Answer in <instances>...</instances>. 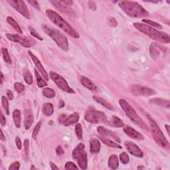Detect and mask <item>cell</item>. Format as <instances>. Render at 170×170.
<instances>
[{
	"label": "cell",
	"instance_id": "obj_1",
	"mask_svg": "<svg viewBox=\"0 0 170 170\" xmlns=\"http://www.w3.org/2000/svg\"><path fill=\"white\" fill-rule=\"evenodd\" d=\"M133 26L137 29L138 31H141L142 33L147 35L148 37L156 41L162 43L169 44L170 42V37L169 35L164 32H161L157 31L156 29L152 27L148 26L145 24H143L141 23H134Z\"/></svg>",
	"mask_w": 170,
	"mask_h": 170
},
{
	"label": "cell",
	"instance_id": "obj_2",
	"mask_svg": "<svg viewBox=\"0 0 170 170\" xmlns=\"http://www.w3.org/2000/svg\"><path fill=\"white\" fill-rule=\"evenodd\" d=\"M46 15L48 17V19H49L54 25H56L59 28L61 29L63 31L69 34L72 38L78 39L80 37V35L78 34V32H76V30L72 28L57 12L51 9H47Z\"/></svg>",
	"mask_w": 170,
	"mask_h": 170
},
{
	"label": "cell",
	"instance_id": "obj_3",
	"mask_svg": "<svg viewBox=\"0 0 170 170\" xmlns=\"http://www.w3.org/2000/svg\"><path fill=\"white\" fill-rule=\"evenodd\" d=\"M118 5L128 15L132 17H145L150 15L140 4L135 2L122 1L119 2Z\"/></svg>",
	"mask_w": 170,
	"mask_h": 170
},
{
	"label": "cell",
	"instance_id": "obj_4",
	"mask_svg": "<svg viewBox=\"0 0 170 170\" xmlns=\"http://www.w3.org/2000/svg\"><path fill=\"white\" fill-rule=\"evenodd\" d=\"M42 28L45 33L55 41L57 45L62 50L65 51L69 50L68 39L65 37V35H64V34L58 31L57 29L47 25H42Z\"/></svg>",
	"mask_w": 170,
	"mask_h": 170
},
{
	"label": "cell",
	"instance_id": "obj_5",
	"mask_svg": "<svg viewBox=\"0 0 170 170\" xmlns=\"http://www.w3.org/2000/svg\"><path fill=\"white\" fill-rule=\"evenodd\" d=\"M119 104L124 110L126 114L133 123L142 129L148 130V126L144 122L142 119L138 116V114L136 113L134 109L132 107L128 102L124 99H120L119 100Z\"/></svg>",
	"mask_w": 170,
	"mask_h": 170
},
{
	"label": "cell",
	"instance_id": "obj_6",
	"mask_svg": "<svg viewBox=\"0 0 170 170\" xmlns=\"http://www.w3.org/2000/svg\"><path fill=\"white\" fill-rule=\"evenodd\" d=\"M148 118L149 120L151 132H152V136L154 137V139H155V141L157 142V144L160 145L161 147L165 149H168L169 147V142L167 140L164 134L163 133L162 131L160 130L159 126L157 125L155 121L151 118L150 115H148Z\"/></svg>",
	"mask_w": 170,
	"mask_h": 170
},
{
	"label": "cell",
	"instance_id": "obj_7",
	"mask_svg": "<svg viewBox=\"0 0 170 170\" xmlns=\"http://www.w3.org/2000/svg\"><path fill=\"white\" fill-rule=\"evenodd\" d=\"M84 148V145L80 143L72 151V157L77 162L78 166L82 169L87 168V156Z\"/></svg>",
	"mask_w": 170,
	"mask_h": 170
},
{
	"label": "cell",
	"instance_id": "obj_8",
	"mask_svg": "<svg viewBox=\"0 0 170 170\" xmlns=\"http://www.w3.org/2000/svg\"><path fill=\"white\" fill-rule=\"evenodd\" d=\"M84 119L92 124H107L108 122V118L106 114L103 112L95 110H88L84 115Z\"/></svg>",
	"mask_w": 170,
	"mask_h": 170
},
{
	"label": "cell",
	"instance_id": "obj_9",
	"mask_svg": "<svg viewBox=\"0 0 170 170\" xmlns=\"http://www.w3.org/2000/svg\"><path fill=\"white\" fill-rule=\"evenodd\" d=\"M6 37H7L9 40L19 42L20 45L22 46L29 48L34 46L37 43V41H36L34 39L31 38L29 37H26V36H20L19 35L17 34H6Z\"/></svg>",
	"mask_w": 170,
	"mask_h": 170
},
{
	"label": "cell",
	"instance_id": "obj_10",
	"mask_svg": "<svg viewBox=\"0 0 170 170\" xmlns=\"http://www.w3.org/2000/svg\"><path fill=\"white\" fill-rule=\"evenodd\" d=\"M50 76L51 78V79L56 83L57 86L63 90L64 92L68 93H75V90L73 89H72L69 85L68 84L67 82L66 81V80L63 77H62L60 75H58L57 73L53 71L50 72Z\"/></svg>",
	"mask_w": 170,
	"mask_h": 170
},
{
	"label": "cell",
	"instance_id": "obj_11",
	"mask_svg": "<svg viewBox=\"0 0 170 170\" xmlns=\"http://www.w3.org/2000/svg\"><path fill=\"white\" fill-rule=\"evenodd\" d=\"M8 2L11 5L12 8H14L23 17H25L27 19L31 18V14H30L29 9L23 1H21V0H8Z\"/></svg>",
	"mask_w": 170,
	"mask_h": 170
},
{
	"label": "cell",
	"instance_id": "obj_12",
	"mask_svg": "<svg viewBox=\"0 0 170 170\" xmlns=\"http://www.w3.org/2000/svg\"><path fill=\"white\" fill-rule=\"evenodd\" d=\"M130 90L135 96H149L156 94V92L150 88L142 87L138 84H132L130 86Z\"/></svg>",
	"mask_w": 170,
	"mask_h": 170
},
{
	"label": "cell",
	"instance_id": "obj_13",
	"mask_svg": "<svg viewBox=\"0 0 170 170\" xmlns=\"http://www.w3.org/2000/svg\"><path fill=\"white\" fill-rule=\"evenodd\" d=\"M50 2L57 9H59L60 11H61L62 13L67 14V15L72 16V17H76L77 16L76 13L73 9L69 8V6L63 3L60 1H50Z\"/></svg>",
	"mask_w": 170,
	"mask_h": 170
},
{
	"label": "cell",
	"instance_id": "obj_14",
	"mask_svg": "<svg viewBox=\"0 0 170 170\" xmlns=\"http://www.w3.org/2000/svg\"><path fill=\"white\" fill-rule=\"evenodd\" d=\"M124 145L129 152L134 156L138 157H142L144 156L143 151L141 150L138 145L132 142L126 141L124 142Z\"/></svg>",
	"mask_w": 170,
	"mask_h": 170
},
{
	"label": "cell",
	"instance_id": "obj_15",
	"mask_svg": "<svg viewBox=\"0 0 170 170\" xmlns=\"http://www.w3.org/2000/svg\"><path fill=\"white\" fill-rule=\"evenodd\" d=\"M97 131H98L99 133V136L104 137L106 138H112L114 139L115 141H116L118 142H120V139L119 137L114 132L109 130L108 129H106L105 127L103 126H99L97 128Z\"/></svg>",
	"mask_w": 170,
	"mask_h": 170
},
{
	"label": "cell",
	"instance_id": "obj_16",
	"mask_svg": "<svg viewBox=\"0 0 170 170\" xmlns=\"http://www.w3.org/2000/svg\"><path fill=\"white\" fill-rule=\"evenodd\" d=\"M28 53H29V55L30 56V57L31 58V59L33 61L35 65L36 66V67L37 68V69L40 71L41 75H42V76H43V78H45V80L48 81V74H47V71H45L44 66H42V65L41 64L39 59L37 57H36L33 53H32L31 51H28Z\"/></svg>",
	"mask_w": 170,
	"mask_h": 170
},
{
	"label": "cell",
	"instance_id": "obj_17",
	"mask_svg": "<svg viewBox=\"0 0 170 170\" xmlns=\"http://www.w3.org/2000/svg\"><path fill=\"white\" fill-rule=\"evenodd\" d=\"M124 132L126 133V135L133 139H136V140H142L144 139V137L142 133L136 131L130 126H125L124 128Z\"/></svg>",
	"mask_w": 170,
	"mask_h": 170
},
{
	"label": "cell",
	"instance_id": "obj_18",
	"mask_svg": "<svg viewBox=\"0 0 170 170\" xmlns=\"http://www.w3.org/2000/svg\"><path fill=\"white\" fill-rule=\"evenodd\" d=\"M161 47H162L161 46H160L158 44L156 43V42H153V43L150 45V55L154 59H156L160 57L162 51H163L162 48H162Z\"/></svg>",
	"mask_w": 170,
	"mask_h": 170
},
{
	"label": "cell",
	"instance_id": "obj_19",
	"mask_svg": "<svg viewBox=\"0 0 170 170\" xmlns=\"http://www.w3.org/2000/svg\"><path fill=\"white\" fill-rule=\"evenodd\" d=\"M25 116V120H24V125H25V128L26 130L29 129L31 127L33 122V115L31 110L27 109L25 110L24 113Z\"/></svg>",
	"mask_w": 170,
	"mask_h": 170
},
{
	"label": "cell",
	"instance_id": "obj_20",
	"mask_svg": "<svg viewBox=\"0 0 170 170\" xmlns=\"http://www.w3.org/2000/svg\"><path fill=\"white\" fill-rule=\"evenodd\" d=\"M78 119H79V115H78V114L77 112L72 113L69 115L68 117L65 118L62 124L65 126H68L76 123L78 121Z\"/></svg>",
	"mask_w": 170,
	"mask_h": 170
},
{
	"label": "cell",
	"instance_id": "obj_21",
	"mask_svg": "<svg viewBox=\"0 0 170 170\" xmlns=\"http://www.w3.org/2000/svg\"><path fill=\"white\" fill-rule=\"evenodd\" d=\"M100 150V143L99 139L92 138L90 140V151L91 154H98Z\"/></svg>",
	"mask_w": 170,
	"mask_h": 170
},
{
	"label": "cell",
	"instance_id": "obj_22",
	"mask_svg": "<svg viewBox=\"0 0 170 170\" xmlns=\"http://www.w3.org/2000/svg\"><path fill=\"white\" fill-rule=\"evenodd\" d=\"M81 82L84 87L88 88L89 90H94V91H99V88L97 87L96 85L91 81L88 78L85 77L84 76H81Z\"/></svg>",
	"mask_w": 170,
	"mask_h": 170
},
{
	"label": "cell",
	"instance_id": "obj_23",
	"mask_svg": "<svg viewBox=\"0 0 170 170\" xmlns=\"http://www.w3.org/2000/svg\"><path fill=\"white\" fill-rule=\"evenodd\" d=\"M107 124L111 126L117 128H122L124 126L123 121L116 116H112L110 120H108Z\"/></svg>",
	"mask_w": 170,
	"mask_h": 170
},
{
	"label": "cell",
	"instance_id": "obj_24",
	"mask_svg": "<svg viewBox=\"0 0 170 170\" xmlns=\"http://www.w3.org/2000/svg\"><path fill=\"white\" fill-rule=\"evenodd\" d=\"M150 102L151 104H154L158 106L163 107V108H169V100H165L162 99H153L150 100Z\"/></svg>",
	"mask_w": 170,
	"mask_h": 170
},
{
	"label": "cell",
	"instance_id": "obj_25",
	"mask_svg": "<svg viewBox=\"0 0 170 170\" xmlns=\"http://www.w3.org/2000/svg\"><path fill=\"white\" fill-rule=\"evenodd\" d=\"M93 99L98 103H99V104H100L102 106H103L104 107H105L106 108L108 109V110H113L114 109V106L110 104V102H108L107 100H106L105 99H104L103 98H101V97L94 96H93Z\"/></svg>",
	"mask_w": 170,
	"mask_h": 170
},
{
	"label": "cell",
	"instance_id": "obj_26",
	"mask_svg": "<svg viewBox=\"0 0 170 170\" xmlns=\"http://www.w3.org/2000/svg\"><path fill=\"white\" fill-rule=\"evenodd\" d=\"M42 112L45 115V116H51L54 112L53 105L50 102L45 103L42 108Z\"/></svg>",
	"mask_w": 170,
	"mask_h": 170
},
{
	"label": "cell",
	"instance_id": "obj_27",
	"mask_svg": "<svg viewBox=\"0 0 170 170\" xmlns=\"http://www.w3.org/2000/svg\"><path fill=\"white\" fill-rule=\"evenodd\" d=\"M99 137L100 140L103 143H104L105 145H108V146H109V147L116 148H119V149L122 148V146H121V145H120L118 144H117L116 142H113L111 139L104 138V137H101V136H99Z\"/></svg>",
	"mask_w": 170,
	"mask_h": 170
},
{
	"label": "cell",
	"instance_id": "obj_28",
	"mask_svg": "<svg viewBox=\"0 0 170 170\" xmlns=\"http://www.w3.org/2000/svg\"><path fill=\"white\" fill-rule=\"evenodd\" d=\"M119 166L118 157L116 155H112L108 160V166L112 169H116Z\"/></svg>",
	"mask_w": 170,
	"mask_h": 170
},
{
	"label": "cell",
	"instance_id": "obj_29",
	"mask_svg": "<svg viewBox=\"0 0 170 170\" xmlns=\"http://www.w3.org/2000/svg\"><path fill=\"white\" fill-rule=\"evenodd\" d=\"M7 22L9 24V25L13 27L17 32H18L20 34H22V30L21 27H20L19 24L17 23V22L14 19L13 17H7Z\"/></svg>",
	"mask_w": 170,
	"mask_h": 170
},
{
	"label": "cell",
	"instance_id": "obj_30",
	"mask_svg": "<svg viewBox=\"0 0 170 170\" xmlns=\"http://www.w3.org/2000/svg\"><path fill=\"white\" fill-rule=\"evenodd\" d=\"M13 118L14 123L17 128H20L21 126V112L18 109H15L13 112Z\"/></svg>",
	"mask_w": 170,
	"mask_h": 170
},
{
	"label": "cell",
	"instance_id": "obj_31",
	"mask_svg": "<svg viewBox=\"0 0 170 170\" xmlns=\"http://www.w3.org/2000/svg\"><path fill=\"white\" fill-rule=\"evenodd\" d=\"M23 75L24 79L28 84H31L33 83V76L31 73V72L29 71L28 69H24L23 71Z\"/></svg>",
	"mask_w": 170,
	"mask_h": 170
},
{
	"label": "cell",
	"instance_id": "obj_32",
	"mask_svg": "<svg viewBox=\"0 0 170 170\" xmlns=\"http://www.w3.org/2000/svg\"><path fill=\"white\" fill-rule=\"evenodd\" d=\"M35 73L36 78H37V82L38 87L40 88H42V87L47 86V82L43 79H42L41 76H40V75L39 74V72L37 71V70L36 69H35Z\"/></svg>",
	"mask_w": 170,
	"mask_h": 170
},
{
	"label": "cell",
	"instance_id": "obj_33",
	"mask_svg": "<svg viewBox=\"0 0 170 170\" xmlns=\"http://www.w3.org/2000/svg\"><path fill=\"white\" fill-rule=\"evenodd\" d=\"M42 94H43V95L48 99H52L53 97L55 96V92L50 88H46L43 89Z\"/></svg>",
	"mask_w": 170,
	"mask_h": 170
},
{
	"label": "cell",
	"instance_id": "obj_34",
	"mask_svg": "<svg viewBox=\"0 0 170 170\" xmlns=\"http://www.w3.org/2000/svg\"><path fill=\"white\" fill-rule=\"evenodd\" d=\"M2 51L3 57L5 61L8 64H11V60L9 56V53L8 52V50L6 48H2Z\"/></svg>",
	"mask_w": 170,
	"mask_h": 170
},
{
	"label": "cell",
	"instance_id": "obj_35",
	"mask_svg": "<svg viewBox=\"0 0 170 170\" xmlns=\"http://www.w3.org/2000/svg\"><path fill=\"white\" fill-rule=\"evenodd\" d=\"M2 106L4 108V110L6 112V114H7V115H9V102L7 99V98H6L5 96H3L2 97Z\"/></svg>",
	"mask_w": 170,
	"mask_h": 170
},
{
	"label": "cell",
	"instance_id": "obj_36",
	"mask_svg": "<svg viewBox=\"0 0 170 170\" xmlns=\"http://www.w3.org/2000/svg\"><path fill=\"white\" fill-rule=\"evenodd\" d=\"M75 132L77 138L79 139H82V128L81 124H76L75 126Z\"/></svg>",
	"mask_w": 170,
	"mask_h": 170
},
{
	"label": "cell",
	"instance_id": "obj_37",
	"mask_svg": "<svg viewBox=\"0 0 170 170\" xmlns=\"http://www.w3.org/2000/svg\"><path fill=\"white\" fill-rule=\"evenodd\" d=\"M120 159L121 162H122L123 164H128L130 162L129 156L126 152H122L120 155Z\"/></svg>",
	"mask_w": 170,
	"mask_h": 170
},
{
	"label": "cell",
	"instance_id": "obj_38",
	"mask_svg": "<svg viewBox=\"0 0 170 170\" xmlns=\"http://www.w3.org/2000/svg\"><path fill=\"white\" fill-rule=\"evenodd\" d=\"M41 124H42V122L41 121H39V122L37 124V125L35 126V128L33 131V133H32V136L33 138L36 139H37V134H38V133H39V131L40 130V128L41 126Z\"/></svg>",
	"mask_w": 170,
	"mask_h": 170
},
{
	"label": "cell",
	"instance_id": "obj_39",
	"mask_svg": "<svg viewBox=\"0 0 170 170\" xmlns=\"http://www.w3.org/2000/svg\"><path fill=\"white\" fill-rule=\"evenodd\" d=\"M142 21L144 23H147V24H148V25L151 26L152 27H156V28H158V29H162L163 28L160 24L156 23V22H154L153 21H151V20H143Z\"/></svg>",
	"mask_w": 170,
	"mask_h": 170
},
{
	"label": "cell",
	"instance_id": "obj_40",
	"mask_svg": "<svg viewBox=\"0 0 170 170\" xmlns=\"http://www.w3.org/2000/svg\"><path fill=\"white\" fill-rule=\"evenodd\" d=\"M14 88L18 93H21L25 90V87L20 82H15L14 84Z\"/></svg>",
	"mask_w": 170,
	"mask_h": 170
},
{
	"label": "cell",
	"instance_id": "obj_41",
	"mask_svg": "<svg viewBox=\"0 0 170 170\" xmlns=\"http://www.w3.org/2000/svg\"><path fill=\"white\" fill-rule=\"evenodd\" d=\"M24 148H25V156L26 160H27L29 157V141L28 139H26L24 141Z\"/></svg>",
	"mask_w": 170,
	"mask_h": 170
},
{
	"label": "cell",
	"instance_id": "obj_42",
	"mask_svg": "<svg viewBox=\"0 0 170 170\" xmlns=\"http://www.w3.org/2000/svg\"><path fill=\"white\" fill-rule=\"evenodd\" d=\"M29 30H30V33H31V35L33 36V37L38 39L40 41H42V38L41 37V36L39 35V33L37 31H36L33 27H30Z\"/></svg>",
	"mask_w": 170,
	"mask_h": 170
},
{
	"label": "cell",
	"instance_id": "obj_43",
	"mask_svg": "<svg viewBox=\"0 0 170 170\" xmlns=\"http://www.w3.org/2000/svg\"><path fill=\"white\" fill-rule=\"evenodd\" d=\"M78 167L73 162H68L66 163L65 164V169L71 170V169H77Z\"/></svg>",
	"mask_w": 170,
	"mask_h": 170
},
{
	"label": "cell",
	"instance_id": "obj_44",
	"mask_svg": "<svg viewBox=\"0 0 170 170\" xmlns=\"http://www.w3.org/2000/svg\"><path fill=\"white\" fill-rule=\"evenodd\" d=\"M20 163L19 162H15L13 163H11V164L9 166V170H18L20 169Z\"/></svg>",
	"mask_w": 170,
	"mask_h": 170
},
{
	"label": "cell",
	"instance_id": "obj_45",
	"mask_svg": "<svg viewBox=\"0 0 170 170\" xmlns=\"http://www.w3.org/2000/svg\"><path fill=\"white\" fill-rule=\"evenodd\" d=\"M108 23L109 25H110L112 27H116L118 26V23H117L116 20H115L114 17H108Z\"/></svg>",
	"mask_w": 170,
	"mask_h": 170
},
{
	"label": "cell",
	"instance_id": "obj_46",
	"mask_svg": "<svg viewBox=\"0 0 170 170\" xmlns=\"http://www.w3.org/2000/svg\"><path fill=\"white\" fill-rule=\"evenodd\" d=\"M28 3L31 4L33 6V7H34L35 9H38L39 11L40 10V6H39V4L38 2L32 0V1H28Z\"/></svg>",
	"mask_w": 170,
	"mask_h": 170
},
{
	"label": "cell",
	"instance_id": "obj_47",
	"mask_svg": "<svg viewBox=\"0 0 170 170\" xmlns=\"http://www.w3.org/2000/svg\"><path fill=\"white\" fill-rule=\"evenodd\" d=\"M15 143H16L17 148L19 150H21L22 148V143H21V139L20 138V137H18V136L16 137Z\"/></svg>",
	"mask_w": 170,
	"mask_h": 170
},
{
	"label": "cell",
	"instance_id": "obj_48",
	"mask_svg": "<svg viewBox=\"0 0 170 170\" xmlns=\"http://www.w3.org/2000/svg\"><path fill=\"white\" fill-rule=\"evenodd\" d=\"M56 152H57V154L58 156H62V155H63L65 154V151H64L63 149L62 148V147L60 146V145H59V146L57 147Z\"/></svg>",
	"mask_w": 170,
	"mask_h": 170
},
{
	"label": "cell",
	"instance_id": "obj_49",
	"mask_svg": "<svg viewBox=\"0 0 170 170\" xmlns=\"http://www.w3.org/2000/svg\"><path fill=\"white\" fill-rule=\"evenodd\" d=\"M88 3H89V8L90 9H92L93 11L96 9V5L93 2H89Z\"/></svg>",
	"mask_w": 170,
	"mask_h": 170
},
{
	"label": "cell",
	"instance_id": "obj_50",
	"mask_svg": "<svg viewBox=\"0 0 170 170\" xmlns=\"http://www.w3.org/2000/svg\"><path fill=\"white\" fill-rule=\"evenodd\" d=\"M7 96L10 100H12L14 99V94H13V93H12L11 90H7Z\"/></svg>",
	"mask_w": 170,
	"mask_h": 170
},
{
	"label": "cell",
	"instance_id": "obj_51",
	"mask_svg": "<svg viewBox=\"0 0 170 170\" xmlns=\"http://www.w3.org/2000/svg\"><path fill=\"white\" fill-rule=\"evenodd\" d=\"M1 124L2 126H5L6 124V120L2 112H1Z\"/></svg>",
	"mask_w": 170,
	"mask_h": 170
},
{
	"label": "cell",
	"instance_id": "obj_52",
	"mask_svg": "<svg viewBox=\"0 0 170 170\" xmlns=\"http://www.w3.org/2000/svg\"><path fill=\"white\" fill-rule=\"evenodd\" d=\"M60 2L67 6H71L73 4V2H72V1H71V0H64V1H60Z\"/></svg>",
	"mask_w": 170,
	"mask_h": 170
},
{
	"label": "cell",
	"instance_id": "obj_53",
	"mask_svg": "<svg viewBox=\"0 0 170 170\" xmlns=\"http://www.w3.org/2000/svg\"><path fill=\"white\" fill-rule=\"evenodd\" d=\"M50 166H51V168L53 170L54 169H59V167L53 162H50Z\"/></svg>",
	"mask_w": 170,
	"mask_h": 170
},
{
	"label": "cell",
	"instance_id": "obj_54",
	"mask_svg": "<svg viewBox=\"0 0 170 170\" xmlns=\"http://www.w3.org/2000/svg\"><path fill=\"white\" fill-rule=\"evenodd\" d=\"M0 138H1V139L2 141H3V142L5 141V137L3 135V132L2 130V132H1V137H0Z\"/></svg>",
	"mask_w": 170,
	"mask_h": 170
},
{
	"label": "cell",
	"instance_id": "obj_55",
	"mask_svg": "<svg viewBox=\"0 0 170 170\" xmlns=\"http://www.w3.org/2000/svg\"><path fill=\"white\" fill-rule=\"evenodd\" d=\"M65 106V102L62 100L60 101V103H59V107L60 108H63Z\"/></svg>",
	"mask_w": 170,
	"mask_h": 170
},
{
	"label": "cell",
	"instance_id": "obj_56",
	"mask_svg": "<svg viewBox=\"0 0 170 170\" xmlns=\"http://www.w3.org/2000/svg\"><path fill=\"white\" fill-rule=\"evenodd\" d=\"M165 127H166V128L167 130V133H168V134H169V125H166Z\"/></svg>",
	"mask_w": 170,
	"mask_h": 170
},
{
	"label": "cell",
	"instance_id": "obj_57",
	"mask_svg": "<svg viewBox=\"0 0 170 170\" xmlns=\"http://www.w3.org/2000/svg\"><path fill=\"white\" fill-rule=\"evenodd\" d=\"M1 76H2V79H1V84H3V80H4V77H3V75L2 72L1 73Z\"/></svg>",
	"mask_w": 170,
	"mask_h": 170
},
{
	"label": "cell",
	"instance_id": "obj_58",
	"mask_svg": "<svg viewBox=\"0 0 170 170\" xmlns=\"http://www.w3.org/2000/svg\"><path fill=\"white\" fill-rule=\"evenodd\" d=\"M144 166H140V167H138V169H144Z\"/></svg>",
	"mask_w": 170,
	"mask_h": 170
},
{
	"label": "cell",
	"instance_id": "obj_59",
	"mask_svg": "<svg viewBox=\"0 0 170 170\" xmlns=\"http://www.w3.org/2000/svg\"><path fill=\"white\" fill-rule=\"evenodd\" d=\"M31 169H35V167L34 166H31Z\"/></svg>",
	"mask_w": 170,
	"mask_h": 170
}]
</instances>
